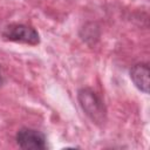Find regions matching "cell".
<instances>
[{
  "label": "cell",
  "instance_id": "cell-1",
  "mask_svg": "<svg viewBox=\"0 0 150 150\" xmlns=\"http://www.w3.org/2000/svg\"><path fill=\"white\" fill-rule=\"evenodd\" d=\"M80 105L84 114L97 125L104 124L107 120V108L103 100L90 88H82L77 93Z\"/></svg>",
  "mask_w": 150,
  "mask_h": 150
},
{
  "label": "cell",
  "instance_id": "cell-2",
  "mask_svg": "<svg viewBox=\"0 0 150 150\" xmlns=\"http://www.w3.org/2000/svg\"><path fill=\"white\" fill-rule=\"evenodd\" d=\"M2 38L8 41L35 46L40 42L39 33L30 26L23 23H11L2 30Z\"/></svg>",
  "mask_w": 150,
  "mask_h": 150
},
{
  "label": "cell",
  "instance_id": "cell-3",
  "mask_svg": "<svg viewBox=\"0 0 150 150\" xmlns=\"http://www.w3.org/2000/svg\"><path fill=\"white\" fill-rule=\"evenodd\" d=\"M16 144L22 149H34V150H45L47 149L46 136L35 129L21 128L15 136Z\"/></svg>",
  "mask_w": 150,
  "mask_h": 150
},
{
  "label": "cell",
  "instance_id": "cell-4",
  "mask_svg": "<svg viewBox=\"0 0 150 150\" xmlns=\"http://www.w3.org/2000/svg\"><path fill=\"white\" fill-rule=\"evenodd\" d=\"M130 79L134 84L144 94L149 93V66L148 63L135 64L130 69Z\"/></svg>",
  "mask_w": 150,
  "mask_h": 150
},
{
  "label": "cell",
  "instance_id": "cell-5",
  "mask_svg": "<svg viewBox=\"0 0 150 150\" xmlns=\"http://www.w3.org/2000/svg\"><path fill=\"white\" fill-rule=\"evenodd\" d=\"M1 83H2V76H1V74H0V86H1Z\"/></svg>",
  "mask_w": 150,
  "mask_h": 150
}]
</instances>
